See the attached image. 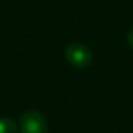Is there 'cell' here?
Listing matches in <instances>:
<instances>
[{"mask_svg": "<svg viewBox=\"0 0 133 133\" xmlns=\"http://www.w3.org/2000/svg\"><path fill=\"white\" fill-rule=\"evenodd\" d=\"M20 129L21 133H48V124L42 112L29 110L20 117Z\"/></svg>", "mask_w": 133, "mask_h": 133, "instance_id": "obj_1", "label": "cell"}, {"mask_svg": "<svg viewBox=\"0 0 133 133\" xmlns=\"http://www.w3.org/2000/svg\"><path fill=\"white\" fill-rule=\"evenodd\" d=\"M65 59L76 68H86L93 63V54L86 44L71 43L65 48Z\"/></svg>", "mask_w": 133, "mask_h": 133, "instance_id": "obj_2", "label": "cell"}, {"mask_svg": "<svg viewBox=\"0 0 133 133\" xmlns=\"http://www.w3.org/2000/svg\"><path fill=\"white\" fill-rule=\"evenodd\" d=\"M0 133H17L16 121L9 117H0Z\"/></svg>", "mask_w": 133, "mask_h": 133, "instance_id": "obj_3", "label": "cell"}, {"mask_svg": "<svg viewBox=\"0 0 133 133\" xmlns=\"http://www.w3.org/2000/svg\"><path fill=\"white\" fill-rule=\"evenodd\" d=\"M127 42H128V44L130 46V48H133V28L128 31V34H127Z\"/></svg>", "mask_w": 133, "mask_h": 133, "instance_id": "obj_4", "label": "cell"}]
</instances>
